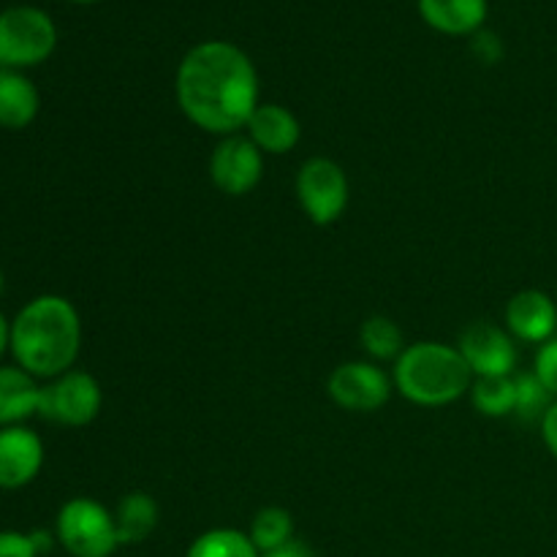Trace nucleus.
<instances>
[{"label": "nucleus", "mask_w": 557, "mask_h": 557, "mask_svg": "<svg viewBox=\"0 0 557 557\" xmlns=\"http://www.w3.org/2000/svg\"><path fill=\"white\" fill-rule=\"evenodd\" d=\"M185 557H261L248 533L234 528H212L194 539Z\"/></svg>", "instance_id": "412c9836"}, {"label": "nucleus", "mask_w": 557, "mask_h": 557, "mask_svg": "<svg viewBox=\"0 0 557 557\" xmlns=\"http://www.w3.org/2000/svg\"><path fill=\"white\" fill-rule=\"evenodd\" d=\"M346 169L324 156L308 158L297 172V199L310 223L332 226L343 218L348 207Z\"/></svg>", "instance_id": "0eeeda50"}, {"label": "nucleus", "mask_w": 557, "mask_h": 557, "mask_svg": "<svg viewBox=\"0 0 557 557\" xmlns=\"http://www.w3.org/2000/svg\"><path fill=\"white\" fill-rule=\"evenodd\" d=\"M41 384L20 364H0V428H16L38 417Z\"/></svg>", "instance_id": "4468645a"}, {"label": "nucleus", "mask_w": 557, "mask_h": 557, "mask_svg": "<svg viewBox=\"0 0 557 557\" xmlns=\"http://www.w3.org/2000/svg\"><path fill=\"white\" fill-rule=\"evenodd\" d=\"M392 379L386 375L384 368L368 359H357V362H343L326 379V392H330L332 403L343 411L351 413H375L389 403Z\"/></svg>", "instance_id": "6e6552de"}, {"label": "nucleus", "mask_w": 557, "mask_h": 557, "mask_svg": "<svg viewBox=\"0 0 557 557\" xmlns=\"http://www.w3.org/2000/svg\"><path fill=\"white\" fill-rule=\"evenodd\" d=\"M419 14L446 36H471L487 20V0H419Z\"/></svg>", "instance_id": "2eb2a0df"}, {"label": "nucleus", "mask_w": 557, "mask_h": 557, "mask_svg": "<svg viewBox=\"0 0 557 557\" xmlns=\"http://www.w3.org/2000/svg\"><path fill=\"white\" fill-rule=\"evenodd\" d=\"M161 520V509H158L156 498L150 493H134L123 495L114 509V525H117V539L120 547L123 544H141L150 539V533L158 528Z\"/></svg>", "instance_id": "f3484780"}, {"label": "nucleus", "mask_w": 557, "mask_h": 557, "mask_svg": "<svg viewBox=\"0 0 557 557\" xmlns=\"http://www.w3.org/2000/svg\"><path fill=\"white\" fill-rule=\"evenodd\" d=\"M103 406V392L96 375L85 370H69L41 386L38 417L60 428H87L96 422Z\"/></svg>", "instance_id": "423d86ee"}, {"label": "nucleus", "mask_w": 557, "mask_h": 557, "mask_svg": "<svg viewBox=\"0 0 557 557\" xmlns=\"http://www.w3.org/2000/svg\"><path fill=\"white\" fill-rule=\"evenodd\" d=\"M515 389H517V406L515 413L525 422L533 419H542L547 413V408L553 406V395L544 389L542 381L536 379V373H515Z\"/></svg>", "instance_id": "4be33fe9"}, {"label": "nucleus", "mask_w": 557, "mask_h": 557, "mask_svg": "<svg viewBox=\"0 0 557 557\" xmlns=\"http://www.w3.org/2000/svg\"><path fill=\"white\" fill-rule=\"evenodd\" d=\"M0 557H38L30 533L0 531Z\"/></svg>", "instance_id": "b1692460"}, {"label": "nucleus", "mask_w": 557, "mask_h": 557, "mask_svg": "<svg viewBox=\"0 0 557 557\" xmlns=\"http://www.w3.org/2000/svg\"><path fill=\"white\" fill-rule=\"evenodd\" d=\"M471 400L479 413L490 419H504L515 413L517 389L515 375H495V379H473Z\"/></svg>", "instance_id": "6ab92c4d"}, {"label": "nucleus", "mask_w": 557, "mask_h": 557, "mask_svg": "<svg viewBox=\"0 0 557 557\" xmlns=\"http://www.w3.org/2000/svg\"><path fill=\"white\" fill-rule=\"evenodd\" d=\"M462 359L471 368L473 379H495V375L517 373L515 337L490 321H476L462 330L460 343Z\"/></svg>", "instance_id": "9d476101"}, {"label": "nucleus", "mask_w": 557, "mask_h": 557, "mask_svg": "<svg viewBox=\"0 0 557 557\" xmlns=\"http://www.w3.org/2000/svg\"><path fill=\"white\" fill-rule=\"evenodd\" d=\"M506 330L517 341L539 343V346L553 341L557 330V305L553 297L539 288L515 294L506 305Z\"/></svg>", "instance_id": "f8f14e48"}, {"label": "nucleus", "mask_w": 557, "mask_h": 557, "mask_svg": "<svg viewBox=\"0 0 557 557\" xmlns=\"http://www.w3.org/2000/svg\"><path fill=\"white\" fill-rule=\"evenodd\" d=\"M3 283H5L3 281V270H0V294H3Z\"/></svg>", "instance_id": "cd10ccee"}, {"label": "nucleus", "mask_w": 557, "mask_h": 557, "mask_svg": "<svg viewBox=\"0 0 557 557\" xmlns=\"http://www.w3.org/2000/svg\"><path fill=\"white\" fill-rule=\"evenodd\" d=\"M54 536L71 557H112L120 547L114 515L92 498L65 500L54 520Z\"/></svg>", "instance_id": "20e7f679"}, {"label": "nucleus", "mask_w": 557, "mask_h": 557, "mask_svg": "<svg viewBox=\"0 0 557 557\" xmlns=\"http://www.w3.org/2000/svg\"><path fill=\"white\" fill-rule=\"evenodd\" d=\"M261 557H315V553L310 549V544L302 542V539H292V542H286L283 547L264 553Z\"/></svg>", "instance_id": "a878e982"}, {"label": "nucleus", "mask_w": 557, "mask_h": 557, "mask_svg": "<svg viewBox=\"0 0 557 557\" xmlns=\"http://www.w3.org/2000/svg\"><path fill=\"white\" fill-rule=\"evenodd\" d=\"M264 177V152L243 134L223 136L210 156V180L221 194L248 196Z\"/></svg>", "instance_id": "1a4fd4ad"}, {"label": "nucleus", "mask_w": 557, "mask_h": 557, "mask_svg": "<svg viewBox=\"0 0 557 557\" xmlns=\"http://www.w3.org/2000/svg\"><path fill=\"white\" fill-rule=\"evenodd\" d=\"M248 139L259 147L264 156H286L302 139V123L292 109L281 107V103H259L256 112L250 114Z\"/></svg>", "instance_id": "ddd939ff"}, {"label": "nucleus", "mask_w": 557, "mask_h": 557, "mask_svg": "<svg viewBox=\"0 0 557 557\" xmlns=\"http://www.w3.org/2000/svg\"><path fill=\"white\" fill-rule=\"evenodd\" d=\"M392 384L413 406L444 408L471 392L473 373L457 346L419 341L397 357Z\"/></svg>", "instance_id": "7ed1b4c3"}, {"label": "nucleus", "mask_w": 557, "mask_h": 557, "mask_svg": "<svg viewBox=\"0 0 557 557\" xmlns=\"http://www.w3.org/2000/svg\"><path fill=\"white\" fill-rule=\"evenodd\" d=\"M5 351H11V321L0 313V359Z\"/></svg>", "instance_id": "bb28decb"}, {"label": "nucleus", "mask_w": 557, "mask_h": 557, "mask_svg": "<svg viewBox=\"0 0 557 557\" xmlns=\"http://www.w3.org/2000/svg\"><path fill=\"white\" fill-rule=\"evenodd\" d=\"M82 348V319L60 294L30 299L11 321V354L33 379H58L74 370Z\"/></svg>", "instance_id": "f03ea898"}, {"label": "nucleus", "mask_w": 557, "mask_h": 557, "mask_svg": "<svg viewBox=\"0 0 557 557\" xmlns=\"http://www.w3.org/2000/svg\"><path fill=\"white\" fill-rule=\"evenodd\" d=\"M174 92L185 117L221 139L239 134L261 103L253 60L228 41H205L188 49Z\"/></svg>", "instance_id": "f257e3e1"}, {"label": "nucleus", "mask_w": 557, "mask_h": 557, "mask_svg": "<svg viewBox=\"0 0 557 557\" xmlns=\"http://www.w3.org/2000/svg\"><path fill=\"white\" fill-rule=\"evenodd\" d=\"M41 96L25 74L0 69V128L22 131L36 120Z\"/></svg>", "instance_id": "dca6fc26"}, {"label": "nucleus", "mask_w": 557, "mask_h": 557, "mask_svg": "<svg viewBox=\"0 0 557 557\" xmlns=\"http://www.w3.org/2000/svg\"><path fill=\"white\" fill-rule=\"evenodd\" d=\"M58 30L49 14L33 5H11L0 11V65L30 69L54 52Z\"/></svg>", "instance_id": "39448f33"}, {"label": "nucleus", "mask_w": 557, "mask_h": 557, "mask_svg": "<svg viewBox=\"0 0 557 557\" xmlns=\"http://www.w3.org/2000/svg\"><path fill=\"white\" fill-rule=\"evenodd\" d=\"M542 438H544V446L549 449V455L557 460V400L542 417Z\"/></svg>", "instance_id": "393cba45"}, {"label": "nucleus", "mask_w": 557, "mask_h": 557, "mask_svg": "<svg viewBox=\"0 0 557 557\" xmlns=\"http://www.w3.org/2000/svg\"><path fill=\"white\" fill-rule=\"evenodd\" d=\"M359 346L373 362H397V357L406 351V337L389 315H370L359 326Z\"/></svg>", "instance_id": "a211bd4d"}, {"label": "nucleus", "mask_w": 557, "mask_h": 557, "mask_svg": "<svg viewBox=\"0 0 557 557\" xmlns=\"http://www.w3.org/2000/svg\"><path fill=\"white\" fill-rule=\"evenodd\" d=\"M248 536L261 555L283 547V544L294 539L292 511L283 509V506H264V509L256 511V517L250 520Z\"/></svg>", "instance_id": "aec40b11"}, {"label": "nucleus", "mask_w": 557, "mask_h": 557, "mask_svg": "<svg viewBox=\"0 0 557 557\" xmlns=\"http://www.w3.org/2000/svg\"><path fill=\"white\" fill-rule=\"evenodd\" d=\"M533 373H536V379L542 381L544 389L553 395V400H557V337L539 346L536 362H533Z\"/></svg>", "instance_id": "5701e85b"}, {"label": "nucleus", "mask_w": 557, "mask_h": 557, "mask_svg": "<svg viewBox=\"0 0 557 557\" xmlns=\"http://www.w3.org/2000/svg\"><path fill=\"white\" fill-rule=\"evenodd\" d=\"M74 3H96V0H74Z\"/></svg>", "instance_id": "c85d7f7f"}, {"label": "nucleus", "mask_w": 557, "mask_h": 557, "mask_svg": "<svg viewBox=\"0 0 557 557\" xmlns=\"http://www.w3.org/2000/svg\"><path fill=\"white\" fill-rule=\"evenodd\" d=\"M44 468V444L30 428H0V490H22Z\"/></svg>", "instance_id": "9b49d317"}]
</instances>
